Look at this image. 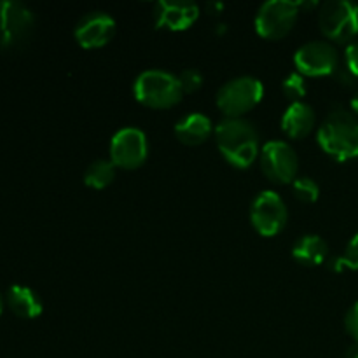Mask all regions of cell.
Wrapping results in <instances>:
<instances>
[{
  "label": "cell",
  "mask_w": 358,
  "mask_h": 358,
  "mask_svg": "<svg viewBox=\"0 0 358 358\" xmlns=\"http://www.w3.org/2000/svg\"><path fill=\"white\" fill-rule=\"evenodd\" d=\"M215 140L220 154L236 168H248L259 152V135L250 121L226 117L215 126Z\"/></svg>",
  "instance_id": "obj_1"
},
{
  "label": "cell",
  "mask_w": 358,
  "mask_h": 358,
  "mask_svg": "<svg viewBox=\"0 0 358 358\" xmlns=\"http://www.w3.org/2000/svg\"><path fill=\"white\" fill-rule=\"evenodd\" d=\"M318 145L336 161L358 157V119L343 107H334L318 129Z\"/></svg>",
  "instance_id": "obj_2"
},
{
  "label": "cell",
  "mask_w": 358,
  "mask_h": 358,
  "mask_svg": "<svg viewBox=\"0 0 358 358\" xmlns=\"http://www.w3.org/2000/svg\"><path fill=\"white\" fill-rule=\"evenodd\" d=\"M133 93L145 107L170 108L182 100L184 91L178 76L166 70H145L136 77Z\"/></svg>",
  "instance_id": "obj_3"
},
{
  "label": "cell",
  "mask_w": 358,
  "mask_h": 358,
  "mask_svg": "<svg viewBox=\"0 0 358 358\" xmlns=\"http://www.w3.org/2000/svg\"><path fill=\"white\" fill-rule=\"evenodd\" d=\"M264 96V86L252 76H241L224 84L217 93V107L229 119L250 112Z\"/></svg>",
  "instance_id": "obj_4"
},
{
  "label": "cell",
  "mask_w": 358,
  "mask_h": 358,
  "mask_svg": "<svg viewBox=\"0 0 358 358\" xmlns=\"http://www.w3.org/2000/svg\"><path fill=\"white\" fill-rule=\"evenodd\" d=\"M318 23L331 41L345 44L358 35V6L350 0H329L322 3Z\"/></svg>",
  "instance_id": "obj_5"
},
{
  "label": "cell",
  "mask_w": 358,
  "mask_h": 358,
  "mask_svg": "<svg viewBox=\"0 0 358 358\" xmlns=\"http://www.w3.org/2000/svg\"><path fill=\"white\" fill-rule=\"evenodd\" d=\"M34 13L16 0H0V49L24 44L34 31Z\"/></svg>",
  "instance_id": "obj_6"
},
{
  "label": "cell",
  "mask_w": 358,
  "mask_h": 358,
  "mask_svg": "<svg viewBox=\"0 0 358 358\" xmlns=\"http://www.w3.org/2000/svg\"><path fill=\"white\" fill-rule=\"evenodd\" d=\"M299 2L289 0H269L262 3L255 16V30L269 41L283 38L296 24L299 16Z\"/></svg>",
  "instance_id": "obj_7"
},
{
  "label": "cell",
  "mask_w": 358,
  "mask_h": 358,
  "mask_svg": "<svg viewBox=\"0 0 358 358\" xmlns=\"http://www.w3.org/2000/svg\"><path fill=\"white\" fill-rule=\"evenodd\" d=\"M287 219H289L287 205L278 192L262 191L255 196L250 206V220L261 236L271 238L282 233Z\"/></svg>",
  "instance_id": "obj_8"
},
{
  "label": "cell",
  "mask_w": 358,
  "mask_h": 358,
  "mask_svg": "<svg viewBox=\"0 0 358 358\" xmlns=\"http://www.w3.org/2000/svg\"><path fill=\"white\" fill-rule=\"evenodd\" d=\"M294 65L301 76L324 77L332 76L339 69L338 49L331 42L313 41L301 45L294 55Z\"/></svg>",
  "instance_id": "obj_9"
},
{
  "label": "cell",
  "mask_w": 358,
  "mask_h": 358,
  "mask_svg": "<svg viewBox=\"0 0 358 358\" xmlns=\"http://www.w3.org/2000/svg\"><path fill=\"white\" fill-rule=\"evenodd\" d=\"M261 166L266 177L276 184H290L296 180L299 159L292 145L282 140H271L261 150Z\"/></svg>",
  "instance_id": "obj_10"
},
{
  "label": "cell",
  "mask_w": 358,
  "mask_h": 358,
  "mask_svg": "<svg viewBox=\"0 0 358 358\" xmlns=\"http://www.w3.org/2000/svg\"><path fill=\"white\" fill-rule=\"evenodd\" d=\"M149 154L147 136L138 128H122L112 136L110 142V161L115 168L135 170L140 168Z\"/></svg>",
  "instance_id": "obj_11"
},
{
  "label": "cell",
  "mask_w": 358,
  "mask_h": 358,
  "mask_svg": "<svg viewBox=\"0 0 358 358\" xmlns=\"http://www.w3.org/2000/svg\"><path fill=\"white\" fill-rule=\"evenodd\" d=\"M114 31V17L103 10H93V13H87L86 16L80 17L73 35H76L80 48L96 49L110 42Z\"/></svg>",
  "instance_id": "obj_12"
},
{
  "label": "cell",
  "mask_w": 358,
  "mask_h": 358,
  "mask_svg": "<svg viewBox=\"0 0 358 358\" xmlns=\"http://www.w3.org/2000/svg\"><path fill=\"white\" fill-rule=\"evenodd\" d=\"M199 16V7L189 0H161L154 7L156 28L168 30H187Z\"/></svg>",
  "instance_id": "obj_13"
},
{
  "label": "cell",
  "mask_w": 358,
  "mask_h": 358,
  "mask_svg": "<svg viewBox=\"0 0 358 358\" xmlns=\"http://www.w3.org/2000/svg\"><path fill=\"white\" fill-rule=\"evenodd\" d=\"M315 121H317V115H315V110L311 105H308L303 100L294 101V103L289 105L285 114H283L282 129L290 138H304V136L311 133Z\"/></svg>",
  "instance_id": "obj_14"
},
{
  "label": "cell",
  "mask_w": 358,
  "mask_h": 358,
  "mask_svg": "<svg viewBox=\"0 0 358 358\" xmlns=\"http://www.w3.org/2000/svg\"><path fill=\"white\" fill-rule=\"evenodd\" d=\"M212 133V121L205 114L192 112L175 126V135L185 145H199Z\"/></svg>",
  "instance_id": "obj_15"
},
{
  "label": "cell",
  "mask_w": 358,
  "mask_h": 358,
  "mask_svg": "<svg viewBox=\"0 0 358 358\" xmlns=\"http://www.w3.org/2000/svg\"><path fill=\"white\" fill-rule=\"evenodd\" d=\"M7 306L20 318H37L42 313V301L31 289L23 285H13L6 294Z\"/></svg>",
  "instance_id": "obj_16"
},
{
  "label": "cell",
  "mask_w": 358,
  "mask_h": 358,
  "mask_svg": "<svg viewBox=\"0 0 358 358\" xmlns=\"http://www.w3.org/2000/svg\"><path fill=\"white\" fill-rule=\"evenodd\" d=\"M327 241L318 234H304L292 248V257L304 266H320L327 259Z\"/></svg>",
  "instance_id": "obj_17"
},
{
  "label": "cell",
  "mask_w": 358,
  "mask_h": 358,
  "mask_svg": "<svg viewBox=\"0 0 358 358\" xmlns=\"http://www.w3.org/2000/svg\"><path fill=\"white\" fill-rule=\"evenodd\" d=\"M115 178V164L107 159L93 161L84 171V184L91 189H105Z\"/></svg>",
  "instance_id": "obj_18"
},
{
  "label": "cell",
  "mask_w": 358,
  "mask_h": 358,
  "mask_svg": "<svg viewBox=\"0 0 358 358\" xmlns=\"http://www.w3.org/2000/svg\"><path fill=\"white\" fill-rule=\"evenodd\" d=\"M331 269L336 273H341L343 269H352L358 271V233L350 240L343 257H336L331 261Z\"/></svg>",
  "instance_id": "obj_19"
},
{
  "label": "cell",
  "mask_w": 358,
  "mask_h": 358,
  "mask_svg": "<svg viewBox=\"0 0 358 358\" xmlns=\"http://www.w3.org/2000/svg\"><path fill=\"white\" fill-rule=\"evenodd\" d=\"M292 192L299 201L315 203L320 196V187L311 177H299L292 182Z\"/></svg>",
  "instance_id": "obj_20"
},
{
  "label": "cell",
  "mask_w": 358,
  "mask_h": 358,
  "mask_svg": "<svg viewBox=\"0 0 358 358\" xmlns=\"http://www.w3.org/2000/svg\"><path fill=\"white\" fill-rule=\"evenodd\" d=\"M282 90L283 94L289 100H292V103L294 101H301V98L306 96L308 93L306 83H304V77L301 73H290V76H287V79L282 84Z\"/></svg>",
  "instance_id": "obj_21"
},
{
  "label": "cell",
  "mask_w": 358,
  "mask_h": 358,
  "mask_svg": "<svg viewBox=\"0 0 358 358\" xmlns=\"http://www.w3.org/2000/svg\"><path fill=\"white\" fill-rule=\"evenodd\" d=\"M178 80H180V86L184 93H194L201 87L203 84V76L199 70L196 69H185L182 70L180 76H178Z\"/></svg>",
  "instance_id": "obj_22"
},
{
  "label": "cell",
  "mask_w": 358,
  "mask_h": 358,
  "mask_svg": "<svg viewBox=\"0 0 358 358\" xmlns=\"http://www.w3.org/2000/svg\"><path fill=\"white\" fill-rule=\"evenodd\" d=\"M345 65L350 76L358 79V42H352V44H348V48H346Z\"/></svg>",
  "instance_id": "obj_23"
},
{
  "label": "cell",
  "mask_w": 358,
  "mask_h": 358,
  "mask_svg": "<svg viewBox=\"0 0 358 358\" xmlns=\"http://www.w3.org/2000/svg\"><path fill=\"white\" fill-rule=\"evenodd\" d=\"M345 325H346V331H348V334L352 336L355 341H358V301L353 304L352 308H350L348 315H346Z\"/></svg>",
  "instance_id": "obj_24"
},
{
  "label": "cell",
  "mask_w": 358,
  "mask_h": 358,
  "mask_svg": "<svg viewBox=\"0 0 358 358\" xmlns=\"http://www.w3.org/2000/svg\"><path fill=\"white\" fill-rule=\"evenodd\" d=\"M345 358H358V341L353 343V345L346 350Z\"/></svg>",
  "instance_id": "obj_25"
},
{
  "label": "cell",
  "mask_w": 358,
  "mask_h": 358,
  "mask_svg": "<svg viewBox=\"0 0 358 358\" xmlns=\"http://www.w3.org/2000/svg\"><path fill=\"white\" fill-rule=\"evenodd\" d=\"M352 108L358 114V91L353 94V98H352Z\"/></svg>",
  "instance_id": "obj_26"
},
{
  "label": "cell",
  "mask_w": 358,
  "mask_h": 358,
  "mask_svg": "<svg viewBox=\"0 0 358 358\" xmlns=\"http://www.w3.org/2000/svg\"><path fill=\"white\" fill-rule=\"evenodd\" d=\"M2 304H3L2 303V296H0V313H2Z\"/></svg>",
  "instance_id": "obj_27"
}]
</instances>
